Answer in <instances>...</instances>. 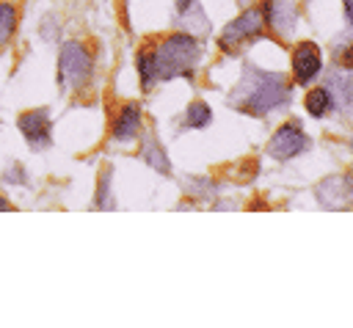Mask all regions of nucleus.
<instances>
[{
    "mask_svg": "<svg viewBox=\"0 0 353 328\" xmlns=\"http://www.w3.org/2000/svg\"><path fill=\"white\" fill-rule=\"evenodd\" d=\"M210 121H212V110H210L204 102H193V105H188L185 127H190V130H204Z\"/></svg>",
    "mask_w": 353,
    "mask_h": 328,
    "instance_id": "nucleus-15",
    "label": "nucleus"
},
{
    "mask_svg": "<svg viewBox=\"0 0 353 328\" xmlns=\"http://www.w3.org/2000/svg\"><path fill=\"white\" fill-rule=\"evenodd\" d=\"M138 72H141V85H143V88H149L152 83H157V77H154V55H152V50H146V52L138 55Z\"/></svg>",
    "mask_w": 353,
    "mask_h": 328,
    "instance_id": "nucleus-17",
    "label": "nucleus"
},
{
    "mask_svg": "<svg viewBox=\"0 0 353 328\" xmlns=\"http://www.w3.org/2000/svg\"><path fill=\"white\" fill-rule=\"evenodd\" d=\"M309 146H312V141H309V135H306L298 124H284V127H279L276 135L270 138L268 154L276 157V160H292V157L303 154Z\"/></svg>",
    "mask_w": 353,
    "mask_h": 328,
    "instance_id": "nucleus-5",
    "label": "nucleus"
},
{
    "mask_svg": "<svg viewBox=\"0 0 353 328\" xmlns=\"http://www.w3.org/2000/svg\"><path fill=\"white\" fill-rule=\"evenodd\" d=\"M339 63H342L345 69H353V47H347L345 52H339Z\"/></svg>",
    "mask_w": 353,
    "mask_h": 328,
    "instance_id": "nucleus-20",
    "label": "nucleus"
},
{
    "mask_svg": "<svg viewBox=\"0 0 353 328\" xmlns=\"http://www.w3.org/2000/svg\"><path fill=\"white\" fill-rule=\"evenodd\" d=\"M141 157H143V163H146V165H152V171L171 174V163H168V157H165V149H163L154 138H146V141H143Z\"/></svg>",
    "mask_w": 353,
    "mask_h": 328,
    "instance_id": "nucleus-13",
    "label": "nucleus"
},
{
    "mask_svg": "<svg viewBox=\"0 0 353 328\" xmlns=\"http://www.w3.org/2000/svg\"><path fill=\"white\" fill-rule=\"evenodd\" d=\"M19 132L33 149H47L50 146V116L47 110H28L17 119Z\"/></svg>",
    "mask_w": 353,
    "mask_h": 328,
    "instance_id": "nucleus-7",
    "label": "nucleus"
},
{
    "mask_svg": "<svg viewBox=\"0 0 353 328\" xmlns=\"http://www.w3.org/2000/svg\"><path fill=\"white\" fill-rule=\"evenodd\" d=\"M97 207H99V209H113V198H110V168H105V171H102V176H99Z\"/></svg>",
    "mask_w": 353,
    "mask_h": 328,
    "instance_id": "nucleus-18",
    "label": "nucleus"
},
{
    "mask_svg": "<svg viewBox=\"0 0 353 328\" xmlns=\"http://www.w3.org/2000/svg\"><path fill=\"white\" fill-rule=\"evenodd\" d=\"M3 179H6V182H19V185H25V182H28V176H25V168H22V165H11V168H8V174H3Z\"/></svg>",
    "mask_w": 353,
    "mask_h": 328,
    "instance_id": "nucleus-19",
    "label": "nucleus"
},
{
    "mask_svg": "<svg viewBox=\"0 0 353 328\" xmlns=\"http://www.w3.org/2000/svg\"><path fill=\"white\" fill-rule=\"evenodd\" d=\"M342 6H345V19L353 28V0H342Z\"/></svg>",
    "mask_w": 353,
    "mask_h": 328,
    "instance_id": "nucleus-21",
    "label": "nucleus"
},
{
    "mask_svg": "<svg viewBox=\"0 0 353 328\" xmlns=\"http://www.w3.org/2000/svg\"><path fill=\"white\" fill-rule=\"evenodd\" d=\"M138 130H141V107H138L135 102H130V105H124L121 113L116 116L110 135H113L116 141H132V138L138 135Z\"/></svg>",
    "mask_w": 353,
    "mask_h": 328,
    "instance_id": "nucleus-11",
    "label": "nucleus"
},
{
    "mask_svg": "<svg viewBox=\"0 0 353 328\" xmlns=\"http://www.w3.org/2000/svg\"><path fill=\"white\" fill-rule=\"evenodd\" d=\"M290 94H292L290 80L281 72H265V69H256L254 63H245L243 77H240L237 88L232 91L229 102H232V107H240L245 113L268 116L270 110L287 105Z\"/></svg>",
    "mask_w": 353,
    "mask_h": 328,
    "instance_id": "nucleus-1",
    "label": "nucleus"
},
{
    "mask_svg": "<svg viewBox=\"0 0 353 328\" xmlns=\"http://www.w3.org/2000/svg\"><path fill=\"white\" fill-rule=\"evenodd\" d=\"M314 196H317L320 207H325V209H342V207L350 204V196H353V179L345 176V174L325 176V179L314 187Z\"/></svg>",
    "mask_w": 353,
    "mask_h": 328,
    "instance_id": "nucleus-6",
    "label": "nucleus"
},
{
    "mask_svg": "<svg viewBox=\"0 0 353 328\" xmlns=\"http://www.w3.org/2000/svg\"><path fill=\"white\" fill-rule=\"evenodd\" d=\"M176 8H179V25L190 36H204L210 30V22H207L199 0H176Z\"/></svg>",
    "mask_w": 353,
    "mask_h": 328,
    "instance_id": "nucleus-10",
    "label": "nucleus"
},
{
    "mask_svg": "<svg viewBox=\"0 0 353 328\" xmlns=\"http://www.w3.org/2000/svg\"><path fill=\"white\" fill-rule=\"evenodd\" d=\"M325 83H328V94H331L334 105L342 110H353V77H350V72H331L325 77Z\"/></svg>",
    "mask_w": 353,
    "mask_h": 328,
    "instance_id": "nucleus-12",
    "label": "nucleus"
},
{
    "mask_svg": "<svg viewBox=\"0 0 353 328\" xmlns=\"http://www.w3.org/2000/svg\"><path fill=\"white\" fill-rule=\"evenodd\" d=\"M154 55V77L157 80H171V77H190L199 61V41L190 33H174L168 36Z\"/></svg>",
    "mask_w": 353,
    "mask_h": 328,
    "instance_id": "nucleus-2",
    "label": "nucleus"
},
{
    "mask_svg": "<svg viewBox=\"0 0 353 328\" xmlns=\"http://www.w3.org/2000/svg\"><path fill=\"white\" fill-rule=\"evenodd\" d=\"M14 30H17V8L11 3H0V47L11 41Z\"/></svg>",
    "mask_w": 353,
    "mask_h": 328,
    "instance_id": "nucleus-16",
    "label": "nucleus"
},
{
    "mask_svg": "<svg viewBox=\"0 0 353 328\" xmlns=\"http://www.w3.org/2000/svg\"><path fill=\"white\" fill-rule=\"evenodd\" d=\"M0 209H3V212H8V209H14V207H11V201H8V198H3V196H0Z\"/></svg>",
    "mask_w": 353,
    "mask_h": 328,
    "instance_id": "nucleus-22",
    "label": "nucleus"
},
{
    "mask_svg": "<svg viewBox=\"0 0 353 328\" xmlns=\"http://www.w3.org/2000/svg\"><path fill=\"white\" fill-rule=\"evenodd\" d=\"M262 25H265L262 8H248L243 17L232 19V22L223 28V33L218 36V47H221L223 52H234V50H240V44L254 41V39L262 33Z\"/></svg>",
    "mask_w": 353,
    "mask_h": 328,
    "instance_id": "nucleus-4",
    "label": "nucleus"
},
{
    "mask_svg": "<svg viewBox=\"0 0 353 328\" xmlns=\"http://www.w3.org/2000/svg\"><path fill=\"white\" fill-rule=\"evenodd\" d=\"M320 66H323V55H320L317 44H312V41L298 44V50L292 52V74H295V83H301V85L312 83L317 77Z\"/></svg>",
    "mask_w": 353,
    "mask_h": 328,
    "instance_id": "nucleus-8",
    "label": "nucleus"
},
{
    "mask_svg": "<svg viewBox=\"0 0 353 328\" xmlns=\"http://www.w3.org/2000/svg\"><path fill=\"white\" fill-rule=\"evenodd\" d=\"M265 22H270L281 36H290L295 30V22H298V11H295V3L292 0H268L265 8Z\"/></svg>",
    "mask_w": 353,
    "mask_h": 328,
    "instance_id": "nucleus-9",
    "label": "nucleus"
},
{
    "mask_svg": "<svg viewBox=\"0 0 353 328\" xmlns=\"http://www.w3.org/2000/svg\"><path fill=\"white\" fill-rule=\"evenodd\" d=\"M91 55L80 41H66L58 55V83L66 88H80L91 77Z\"/></svg>",
    "mask_w": 353,
    "mask_h": 328,
    "instance_id": "nucleus-3",
    "label": "nucleus"
},
{
    "mask_svg": "<svg viewBox=\"0 0 353 328\" xmlns=\"http://www.w3.org/2000/svg\"><path fill=\"white\" fill-rule=\"evenodd\" d=\"M350 149H353V138H350Z\"/></svg>",
    "mask_w": 353,
    "mask_h": 328,
    "instance_id": "nucleus-23",
    "label": "nucleus"
},
{
    "mask_svg": "<svg viewBox=\"0 0 353 328\" xmlns=\"http://www.w3.org/2000/svg\"><path fill=\"white\" fill-rule=\"evenodd\" d=\"M303 105H306V113L314 116V119H323L325 113L334 110V99H331L328 88H312V91L306 94Z\"/></svg>",
    "mask_w": 353,
    "mask_h": 328,
    "instance_id": "nucleus-14",
    "label": "nucleus"
}]
</instances>
